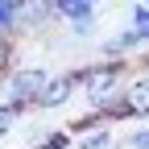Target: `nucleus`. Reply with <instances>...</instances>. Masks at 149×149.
Returning a JSON list of instances; mask_svg holds the SVG:
<instances>
[{"instance_id":"12","label":"nucleus","mask_w":149,"mask_h":149,"mask_svg":"<svg viewBox=\"0 0 149 149\" xmlns=\"http://www.w3.org/2000/svg\"><path fill=\"white\" fill-rule=\"evenodd\" d=\"M124 149H149V124H141V128H133V133L124 137Z\"/></svg>"},{"instance_id":"10","label":"nucleus","mask_w":149,"mask_h":149,"mask_svg":"<svg viewBox=\"0 0 149 149\" xmlns=\"http://www.w3.org/2000/svg\"><path fill=\"white\" fill-rule=\"evenodd\" d=\"M128 29H137V33L149 29V0H133V8H128Z\"/></svg>"},{"instance_id":"15","label":"nucleus","mask_w":149,"mask_h":149,"mask_svg":"<svg viewBox=\"0 0 149 149\" xmlns=\"http://www.w3.org/2000/svg\"><path fill=\"white\" fill-rule=\"evenodd\" d=\"M145 62H149V54H145Z\"/></svg>"},{"instance_id":"13","label":"nucleus","mask_w":149,"mask_h":149,"mask_svg":"<svg viewBox=\"0 0 149 149\" xmlns=\"http://www.w3.org/2000/svg\"><path fill=\"white\" fill-rule=\"evenodd\" d=\"M66 29H70V37H91L95 33V17H91V21H70Z\"/></svg>"},{"instance_id":"9","label":"nucleus","mask_w":149,"mask_h":149,"mask_svg":"<svg viewBox=\"0 0 149 149\" xmlns=\"http://www.w3.org/2000/svg\"><path fill=\"white\" fill-rule=\"evenodd\" d=\"M21 4L25 0H0V37L17 33V25H21Z\"/></svg>"},{"instance_id":"3","label":"nucleus","mask_w":149,"mask_h":149,"mask_svg":"<svg viewBox=\"0 0 149 149\" xmlns=\"http://www.w3.org/2000/svg\"><path fill=\"white\" fill-rule=\"evenodd\" d=\"M79 91V70H66V74H50V83L42 87V95H37V108L42 112H54L70 104V95Z\"/></svg>"},{"instance_id":"8","label":"nucleus","mask_w":149,"mask_h":149,"mask_svg":"<svg viewBox=\"0 0 149 149\" xmlns=\"http://www.w3.org/2000/svg\"><path fill=\"white\" fill-rule=\"evenodd\" d=\"M74 149H116V133L108 124H95V128H87V133L74 137Z\"/></svg>"},{"instance_id":"14","label":"nucleus","mask_w":149,"mask_h":149,"mask_svg":"<svg viewBox=\"0 0 149 149\" xmlns=\"http://www.w3.org/2000/svg\"><path fill=\"white\" fill-rule=\"evenodd\" d=\"M8 54H13V46H8V37H0V66L8 62Z\"/></svg>"},{"instance_id":"4","label":"nucleus","mask_w":149,"mask_h":149,"mask_svg":"<svg viewBox=\"0 0 149 149\" xmlns=\"http://www.w3.org/2000/svg\"><path fill=\"white\" fill-rule=\"evenodd\" d=\"M100 4L104 0H54V17L58 21H91V17H100Z\"/></svg>"},{"instance_id":"5","label":"nucleus","mask_w":149,"mask_h":149,"mask_svg":"<svg viewBox=\"0 0 149 149\" xmlns=\"http://www.w3.org/2000/svg\"><path fill=\"white\" fill-rule=\"evenodd\" d=\"M120 100L128 104L133 116H149V74H133V79L124 83V95Z\"/></svg>"},{"instance_id":"7","label":"nucleus","mask_w":149,"mask_h":149,"mask_svg":"<svg viewBox=\"0 0 149 149\" xmlns=\"http://www.w3.org/2000/svg\"><path fill=\"white\" fill-rule=\"evenodd\" d=\"M50 21H58V17H54V0H25L21 4V25L17 29H42Z\"/></svg>"},{"instance_id":"11","label":"nucleus","mask_w":149,"mask_h":149,"mask_svg":"<svg viewBox=\"0 0 149 149\" xmlns=\"http://www.w3.org/2000/svg\"><path fill=\"white\" fill-rule=\"evenodd\" d=\"M21 112H25L21 104H8V100L0 104V137H4V133H8V128H13L17 120H21Z\"/></svg>"},{"instance_id":"6","label":"nucleus","mask_w":149,"mask_h":149,"mask_svg":"<svg viewBox=\"0 0 149 149\" xmlns=\"http://www.w3.org/2000/svg\"><path fill=\"white\" fill-rule=\"evenodd\" d=\"M100 50H104V58H108V62H120L124 54L141 50V33H137V29H120V33H112Z\"/></svg>"},{"instance_id":"1","label":"nucleus","mask_w":149,"mask_h":149,"mask_svg":"<svg viewBox=\"0 0 149 149\" xmlns=\"http://www.w3.org/2000/svg\"><path fill=\"white\" fill-rule=\"evenodd\" d=\"M124 66L120 62H95V66H83L79 70V87H83V95H87V104H91V112H104V108H112L120 95H124Z\"/></svg>"},{"instance_id":"2","label":"nucleus","mask_w":149,"mask_h":149,"mask_svg":"<svg viewBox=\"0 0 149 149\" xmlns=\"http://www.w3.org/2000/svg\"><path fill=\"white\" fill-rule=\"evenodd\" d=\"M50 83V70L46 66H21V70H13V74H4V100L8 104H21V108H29V104H37V95H42V87Z\"/></svg>"}]
</instances>
